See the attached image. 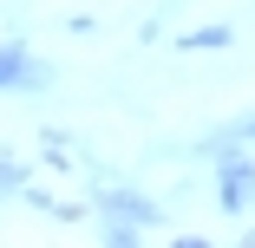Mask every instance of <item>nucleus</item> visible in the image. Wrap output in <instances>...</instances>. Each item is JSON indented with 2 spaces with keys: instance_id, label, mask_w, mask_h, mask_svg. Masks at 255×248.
Wrapping results in <instances>:
<instances>
[{
  "instance_id": "obj_9",
  "label": "nucleus",
  "mask_w": 255,
  "mask_h": 248,
  "mask_svg": "<svg viewBox=\"0 0 255 248\" xmlns=\"http://www.w3.org/2000/svg\"><path fill=\"white\" fill-rule=\"evenodd\" d=\"M66 33H72V39H85V33H98V13H66Z\"/></svg>"
},
{
  "instance_id": "obj_2",
  "label": "nucleus",
  "mask_w": 255,
  "mask_h": 248,
  "mask_svg": "<svg viewBox=\"0 0 255 248\" xmlns=\"http://www.w3.org/2000/svg\"><path fill=\"white\" fill-rule=\"evenodd\" d=\"M216 209L223 216H249L255 209V144L216 157Z\"/></svg>"
},
{
  "instance_id": "obj_7",
  "label": "nucleus",
  "mask_w": 255,
  "mask_h": 248,
  "mask_svg": "<svg viewBox=\"0 0 255 248\" xmlns=\"http://www.w3.org/2000/svg\"><path fill=\"white\" fill-rule=\"evenodd\" d=\"M150 229H137V222H118V216H98V242H112V248H137Z\"/></svg>"
},
{
  "instance_id": "obj_5",
  "label": "nucleus",
  "mask_w": 255,
  "mask_h": 248,
  "mask_svg": "<svg viewBox=\"0 0 255 248\" xmlns=\"http://www.w3.org/2000/svg\"><path fill=\"white\" fill-rule=\"evenodd\" d=\"M53 85H59V66H46V59H26V66H20V85H13V91L39 98V91H53Z\"/></svg>"
},
{
  "instance_id": "obj_1",
  "label": "nucleus",
  "mask_w": 255,
  "mask_h": 248,
  "mask_svg": "<svg viewBox=\"0 0 255 248\" xmlns=\"http://www.w3.org/2000/svg\"><path fill=\"white\" fill-rule=\"evenodd\" d=\"M85 216H118V222H137V229H164V203L157 196H144L137 183H125V176H105V183H92V196H85Z\"/></svg>"
},
{
  "instance_id": "obj_11",
  "label": "nucleus",
  "mask_w": 255,
  "mask_h": 248,
  "mask_svg": "<svg viewBox=\"0 0 255 248\" xmlns=\"http://www.w3.org/2000/svg\"><path fill=\"white\" fill-rule=\"evenodd\" d=\"M249 242H255V229H249Z\"/></svg>"
},
{
  "instance_id": "obj_10",
  "label": "nucleus",
  "mask_w": 255,
  "mask_h": 248,
  "mask_svg": "<svg viewBox=\"0 0 255 248\" xmlns=\"http://www.w3.org/2000/svg\"><path fill=\"white\" fill-rule=\"evenodd\" d=\"M249 144H255V118H249Z\"/></svg>"
},
{
  "instance_id": "obj_6",
  "label": "nucleus",
  "mask_w": 255,
  "mask_h": 248,
  "mask_svg": "<svg viewBox=\"0 0 255 248\" xmlns=\"http://www.w3.org/2000/svg\"><path fill=\"white\" fill-rule=\"evenodd\" d=\"M26 39H0V91H13L20 85V66H26Z\"/></svg>"
},
{
  "instance_id": "obj_3",
  "label": "nucleus",
  "mask_w": 255,
  "mask_h": 248,
  "mask_svg": "<svg viewBox=\"0 0 255 248\" xmlns=\"http://www.w3.org/2000/svg\"><path fill=\"white\" fill-rule=\"evenodd\" d=\"M249 144V118H229V124H216V131H203V137H190V164H216V157H229V151H242Z\"/></svg>"
},
{
  "instance_id": "obj_4",
  "label": "nucleus",
  "mask_w": 255,
  "mask_h": 248,
  "mask_svg": "<svg viewBox=\"0 0 255 248\" xmlns=\"http://www.w3.org/2000/svg\"><path fill=\"white\" fill-rule=\"evenodd\" d=\"M177 46H183V53H229V46H236V26H229V20L190 26V33H177Z\"/></svg>"
},
{
  "instance_id": "obj_8",
  "label": "nucleus",
  "mask_w": 255,
  "mask_h": 248,
  "mask_svg": "<svg viewBox=\"0 0 255 248\" xmlns=\"http://www.w3.org/2000/svg\"><path fill=\"white\" fill-rule=\"evenodd\" d=\"M26 176H33V170H26L13 151H0V203H13V196L26 189Z\"/></svg>"
}]
</instances>
